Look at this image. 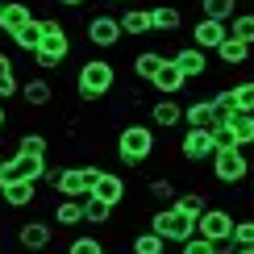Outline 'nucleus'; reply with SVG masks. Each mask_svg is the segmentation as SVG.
<instances>
[{
    "instance_id": "9b49d317",
    "label": "nucleus",
    "mask_w": 254,
    "mask_h": 254,
    "mask_svg": "<svg viewBox=\"0 0 254 254\" xmlns=\"http://www.w3.org/2000/svg\"><path fill=\"white\" fill-rule=\"evenodd\" d=\"M17 242H21L25 254H46L55 246V229H50L46 221H25V225L17 229Z\"/></svg>"
},
{
    "instance_id": "b1692460",
    "label": "nucleus",
    "mask_w": 254,
    "mask_h": 254,
    "mask_svg": "<svg viewBox=\"0 0 254 254\" xmlns=\"http://www.w3.org/2000/svg\"><path fill=\"white\" fill-rule=\"evenodd\" d=\"M154 29L158 34H175L179 25H184V8H171V4H154Z\"/></svg>"
},
{
    "instance_id": "8fccbe9b",
    "label": "nucleus",
    "mask_w": 254,
    "mask_h": 254,
    "mask_svg": "<svg viewBox=\"0 0 254 254\" xmlns=\"http://www.w3.org/2000/svg\"><path fill=\"white\" fill-rule=\"evenodd\" d=\"M0 8H4V0H0Z\"/></svg>"
},
{
    "instance_id": "a18cd8bd",
    "label": "nucleus",
    "mask_w": 254,
    "mask_h": 254,
    "mask_svg": "<svg viewBox=\"0 0 254 254\" xmlns=\"http://www.w3.org/2000/svg\"><path fill=\"white\" fill-rule=\"evenodd\" d=\"M109 4H129V0H109Z\"/></svg>"
},
{
    "instance_id": "6e6552de",
    "label": "nucleus",
    "mask_w": 254,
    "mask_h": 254,
    "mask_svg": "<svg viewBox=\"0 0 254 254\" xmlns=\"http://www.w3.org/2000/svg\"><path fill=\"white\" fill-rule=\"evenodd\" d=\"M46 175V154H25V150H17L13 158H8L4 163V171H0V184H4V179H38Z\"/></svg>"
},
{
    "instance_id": "cd10ccee",
    "label": "nucleus",
    "mask_w": 254,
    "mask_h": 254,
    "mask_svg": "<svg viewBox=\"0 0 254 254\" xmlns=\"http://www.w3.org/2000/svg\"><path fill=\"white\" fill-rule=\"evenodd\" d=\"M229 125H234L238 142H242V146L250 150V146H254V113H250V109H238L234 117H229Z\"/></svg>"
},
{
    "instance_id": "37998d69",
    "label": "nucleus",
    "mask_w": 254,
    "mask_h": 254,
    "mask_svg": "<svg viewBox=\"0 0 254 254\" xmlns=\"http://www.w3.org/2000/svg\"><path fill=\"white\" fill-rule=\"evenodd\" d=\"M4 121H8V117H4V104H0V133H4Z\"/></svg>"
},
{
    "instance_id": "7ed1b4c3",
    "label": "nucleus",
    "mask_w": 254,
    "mask_h": 254,
    "mask_svg": "<svg viewBox=\"0 0 254 254\" xmlns=\"http://www.w3.org/2000/svg\"><path fill=\"white\" fill-rule=\"evenodd\" d=\"M150 229L163 234L167 242H179V246H184L188 238H196V217H188L179 204H163V208L150 213Z\"/></svg>"
},
{
    "instance_id": "f257e3e1",
    "label": "nucleus",
    "mask_w": 254,
    "mask_h": 254,
    "mask_svg": "<svg viewBox=\"0 0 254 254\" xmlns=\"http://www.w3.org/2000/svg\"><path fill=\"white\" fill-rule=\"evenodd\" d=\"M113 88H117V67H113L109 59H88V63H79V71H75V92H79V100L96 104V100L109 96Z\"/></svg>"
},
{
    "instance_id": "c03bdc74",
    "label": "nucleus",
    "mask_w": 254,
    "mask_h": 254,
    "mask_svg": "<svg viewBox=\"0 0 254 254\" xmlns=\"http://www.w3.org/2000/svg\"><path fill=\"white\" fill-rule=\"evenodd\" d=\"M234 254H254V246H238V250H234Z\"/></svg>"
},
{
    "instance_id": "a211bd4d",
    "label": "nucleus",
    "mask_w": 254,
    "mask_h": 254,
    "mask_svg": "<svg viewBox=\"0 0 254 254\" xmlns=\"http://www.w3.org/2000/svg\"><path fill=\"white\" fill-rule=\"evenodd\" d=\"M184 125H192V129H213L217 125V109H213V96H200L184 109Z\"/></svg>"
},
{
    "instance_id": "09e8293b",
    "label": "nucleus",
    "mask_w": 254,
    "mask_h": 254,
    "mask_svg": "<svg viewBox=\"0 0 254 254\" xmlns=\"http://www.w3.org/2000/svg\"><path fill=\"white\" fill-rule=\"evenodd\" d=\"M196 4H204V0H196Z\"/></svg>"
},
{
    "instance_id": "ea45409f",
    "label": "nucleus",
    "mask_w": 254,
    "mask_h": 254,
    "mask_svg": "<svg viewBox=\"0 0 254 254\" xmlns=\"http://www.w3.org/2000/svg\"><path fill=\"white\" fill-rule=\"evenodd\" d=\"M234 242L238 246H254V221H238L234 225Z\"/></svg>"
},
{
    "instance_id": "58836bf2",
    "label": "nucleus",
    "mask_w": 254,
    "mask_h": 254,
    "mask_svg": "<svg viewBox=\"0 0 254 254\" xmlns=\"http://www.w3.org/2000/svg\"><path fill=\"white\" fill-rule=\"evenodd\" d=\"M17 150H25V154H46V137H42V133H25Z\"/></svg>"
},
{
    "instance_id": "7c9ffc66",
    "label": "nucleus",
    "mask_w": 254,
    "mask_h": 254,
    "mask_svg": "<svg viewBox=\"0 0 254 254\" xmlns=\"http://www.w3.org/2000/svg\"><path fill=\"white\" fill-rule=\"evenodd\" d=\"M83 221H88V225H109V221H113V204L88 196V200H83Z\"/></svg>"
},
{
    "instance_id": "aec40b11",
    "label": "nucleus",
    "mask_w": 254,
    "mask_h": 254,
    "mask_svg": "<svg viewBox=\"0 0 254 254\" xmlns=\"http://www.w3.org/2000/svg\"><path fill=\"white\" fill-rule=\"evenodd\" d=\"M29 17H34V13H29V4H25V0H8V4L0 8V34H8V38H13V34H17L21 25H25Z\"/></svg>"
},
{
    "instance_id": "4468645a",
    "label": "nucleus",
    "mask_w": 254,
    "mask_h": 254,
    "mask_svg": "<svg viewBox=\"0 0 254 254\" xmlns=\"http://www.w3.org/2000/svg\"><path fill=\"white\" fill-rule=\"evenodd\" d=\"M150 88L158 92V96H179V92H184V88H188V75H184V71H179V67H175V63H171V59H167V63H163V67H158V75L150 79Z\"/></svg>"
},
{
    "instance_id": "5701e85b",
    "label": "nucleus",
    "mask_w": 254,
    "mask_h": 254,
    "mask_svg": "<svg viewBox=\"0 0 254 254\" xmlns=\"http://www.w3.org/2000/svg\"><path fill=\"white\" fill-rule=\"evenodd\" d=\"M21 96H25V104H29V109H46V104L55 100V88L46 83V75H38V79L21 83Z\"/></svg>"
},
{
    "instance_id": "423d86ee",
    "label": "nucleus",
    "mask_w": 254,
    "mask_h": 254,
    "mask_svg": "<svg viewBox=\"0 0 254 254\" xmlns=\"http://www.w3.org/2000/svg\"><path fill=\"white\" fill-rule=\"evenodd\" d=\"M250 171H254V167H250L246 146H229V150H217L213 154V175H217V184H225V188L242 184Z\"/></svg>"
},
{
    "instance_id": "dca6fc26",
    "label": "nucleus",
    "mask_w": 254,
    "mask_h": 254,
    "mask_svg": "<svg viewBox=\"0 0 254 254\" xmlns=\"http://www.w3.org/2000/svg\"><path fill=\"white\" fill-rule=\"evenodd\" d=\"M125 192H129V188H125V175H113V171H100L96 188H92V196L104 200V204H113V208L125 200Z\"/></svg>"
},
{
    "instance_id": "bb28decb",
    "label": "nucleus",
    "mask_w": 254,
    "mask_h": 254,
    "mask_svg": "<svg viewBox=\"0 0 254 254\" xmlns=\"http://www.w3.org/2000/svg\"><path fill=\"white\" fill-rule=\"evenodd\" d=\"M129 250H133V254H167V238L154 234V229H146V234H137V238L129 242Z\"/></svg>"
},
{
    "instance_id": "49530a36",
    "label": "nucleus",
    "mask_w": 254,
    "mask_h": 254,
    "mask_svg": "<svg viewBox=\"0 0 254 254\" xmlns=\"http://www.w3.org/2000/svg\"><path fill=\"white\" fill-rule=\"evenodd\" d=\"M4 163H8V158H4V154H0V171H4Z\"/></svg>"
},
{
    "instance_id": "f8f14e48",
    "label": "nucleus",
    "mask_w": 254,
    "mask_h": 254,
    "mask_svg": "<svg viewBox=\"0 0 254 254\" xmlns=\"http://www.w3.org/2000/svg\"><path fill=\"white\" fill-rule=\"evenodd\" d=\"M0 200H4V208H29L38 200V184L34 179H4V184H0Z\"/></svg>"
},
{
    "instance_id": "20e7f679",
    "label": "nucleus",
    "mask_w": 254,
    "mask_h": 254,
    "mask_svg": "<svg viewBox=\"0 0 254 254\" xmlns=\"http://www.w3.org/2000/svg\"><path fill=\"white\" fill-rule=\"evenodd\" d=\"M46 25V38H42V46L34 50V67L46 75V71H55L63 59H67V50H71V42H67V29H63V21H55V17H46L42 21Z\"/></svg>"
},
{
    "instance_id": "6ab92c4d",
    "label": "nucleus",
    "mask_w": 254,
    "mask_h": 254,
    "mask_svg": "<svg viewBox=\"0 0 254 254\" xmlns=\"http://www.w3.org/2000/svg\"><path fill=\"white\" fill-rule=\"evenodd\" d=\"M250 55H254V46H250V42H242V38H234V34L217 46V59L225 63V67H242V63H250Z\"/></svg>"
},
{
    "instance_id": "9d476101",
    "label": "nucleus",
    "mask_w": 254,
    "mask_h": 254,
    "mask_svg": "<svg viewBox=\"0 0 254 254\" xmlns=\"http://www.w3.org/2000/svg\"><path fill=\"white\" fill-rule=\"evenodd\" d=\"M179 154H184L188 163H204V158H213V154H217L213 129H192V125H188L184 137H179Z\"/></svg>"
},
{
    "instance_id": "ddd939ff",
    "label": "nucleus",
    "mask_w": 254,
    "mask_h": 254,
    "mask_svg": "<svg viewBox=\"0 0 254 254\" xmlns=\"http://www.w3.org/2000/svg\"><path fill=\"white\" fill-rule=\"evenodd\" d=\"M225 38H229V25H225V21H217V17H200L196 25H192V42H196L200 50H217Z\"/></svg>"
},
{
    "instance_id": "f3484780",
    "label": "nucleus",
    "mask_w": 254,
    "mask_h": 254,
    "mask_svg": "<svg viewBox=\"0 0 254 254\" xmlns=\"http://www.w3.org/2000/svg\"><path fill=\"white\" fill-rule=\"evenodd\" d=\"M150 121H154V129H175V125L184 121L179 100H175V96H158V100L150 104Z\"/></svg>"
},
{
    "instance_id": "de8ad7c7",
    "label": "nucleus",
    "mask_w": 254,
    "mask_h": 254,
    "mask_svg": "<svg viewBox=\"0 0 254 254\" xmlns=\"http://www.w3.org/2000/svg\"><path fill=\"white\" fill-rule=\"evenodd\" d=\"M250 184H254V171H250ZM250 200H254V192H250Z\"/></svg>"
},
{
    "instance_id": "39448f33",
    "label": "nucleus",
    "mask_w": 254,
    "mask_h": 254,
    "mask_svg": "<svg viewBox=\"0 0 254 254\" xmlns=\"http://www.w3.org/2000/svg\"><path fill=\"white\" fill-rule=\"evenodd\" d=\"M96 179H100V167H96V163H75V167H63V171H59L55 188H59V196L88 200L92 188H96Z\"/></svg>"
},
{
    "instance_id": "2eb2a0df",
    "label": "nucleus",
    "mask_w": 254,
    "mask_h": 254,
    "mask_svg": "<svg viewBox=\"0 0 254 254\" xmlns=\"http://www.w3.org/2000/svg\"><path fill=\"white\" fill-rule=\"evenodd\" d=\"M171 63H175L179 71H184L188 79H196V75H204V71H208V50H200L196 42H192V46L175 50V55H171Z\"/></svg>"
},
{
    "instance_id": "4be33fe9",
    "label": "nucleus",
    "mask_w": 254,
    "mask_h": 254,
    "mask_svg": "<svg viewBox=\"0 0 254 254\" xmlns=\"http://www.w3.org/2000/svg\"><path fill=\"white\" fill-rule=\"evenodd\" d=\"M42 38H46V25H42L38 17H29L25 25H21L17 34H13V42H17V50H25V55H34V50L42 46Z\"/></svg>"
},
{
    "instance_id": "72a5a7b5",
    "label": "nucleus",
    "mask_w": 254,
    "mask_h": 254,
    "mask_svg": "<svg viewBox=\"0 0 254 254\" xmlns=\"http://www.w3.org/2000/svg\"><path fill=\"white\" fill-rule=\"evenodd\" d=\"M175 204L184 208L188 217H196V221H200V213L208 208V200H204V192H184V196H175Z\"/></svg>"
},
{
    "instance_id": "0eeeda50",
    "label": "nucleus",
    "mask_w": 254,
    "mask_h": 254,
    "mask_svg": "<svg viewBox=\"0 0 254 254\" xmlns=\"http://www.w3.org/2000/svg\"><path fill=\"white\" fill-rule=\"evenodd\" d=\"M234 213L229 208H217V204H208L204 213H200V221H196V234L200 238H208V242H225V238H234Z\"/></svg>"
},
{
    "instance_id": "412c9836",
    "label": "nucleus",
    "mask_w": 254,
    "mask_h": 254,
    "mask_svg": "<svg viewBox=\"0 0 254 254\" xmlns=\"http://www.w3.org/2000/svg\"><path fill=\"white\" fill-rule=\"evenodd\" d=\"M121 29H125V38L150 34V29H154V13H150V8H125V13H121Z\"/></svg>"
},
{
    "instance_id": "f03ea898",
    "label": "nucleus",
    "mask_w": 254,
    "mask_h": 254,
    "mask_svg": "<svg viewBox=\"0 0 254 254\" xmlns=\"http://www.w3.org/2000/svg\"><path fill=\"white\" fill-rule=\"evenodd\" d=\"M158 150V137L150 125H125V129L117 133V158L121 167H142L146 158H154Z\"/></svg>"
},
{
    "instance_id": "f704fd0d",
    "label": "nucleus",
    "mask_w": 254,
    "mask_h": 254,
    "mask_svg": "<svg viewBox=\"0 0 254 254\" xmlns=\"http://www.w3.org/2000/svg\"><path fill=\"white\" fill-rule=\"evenodd\" d=\"M213 146H217V150H229V146H242V142H238V133H234V125H229V121H217V125H213Z\"/></svg>"
},
{
    "instance_id": "c85d7f7f",
    "label": "nucleus",
    "mask_w": 254,
    "mask_h": 254,
    "mask_svg": "<svg viewBox=\"0 0 254 254\" xmlns=\"http://www.w3.org/2000/svg\"><path fill=\"white\" fill-rule=\"evenodd\" d=\"M213 109H217V121H229V117L242 109V104H238V92H234V88H217V92H213Z\"/></svg>"
},
{
    "instance_id": "393cba45",
    "label": "nucleus",
    "mask_w": 254,
    "mask_h": 254,
    "mask_svg": "<svg viewBox=\"0 0 254 254\" xmlns=\"http://www.w3.org/2000/svg\"><path fill=\"white\" fill-rule=\"evenodd\" d=\"M163 63H167V59L158 55V50H142V55H133V75L150 83V79L158 75V67H163Z\"/></svg>"
},
{
    "instance_id": "c756f323",
    "label": "nucleus",
    "mask_w": 254,
    "mask_h": 254,
    "mask_svg": "<svg viewBox=\"0 0 254 254\" xmlns=\"http://www.w3.org/2000/svg\"><path fill=\"white\" fill-rule=\"evenodd\" d=\"M21 92V83H17V71H13V59L0 50V100H8V96H17Z\"/></svg>"
},
{
    "instance_id": "a19ab883",
    "label": "nucleus",
    "mask_w": 254,
    "mask_h": 254,
    "mask_svg": "<svg viewBox=\"0 0 254 254\" xmlns=\"http://www.w3.org/2000/svg\"><path fill=\"white\" fill-rule=\"evenodd\" d=\"M238 104H242V109H250L254 113V79H246V83H238Z\"/></svg>"
},
{
    "instance_id": "4c0bfd02",
    "label": "nucleus",
    "mask_w": 254,
    "mask_h": 254,
    "mask_svg": "<svg viewBox=\"0 0 254 254\" xmlns=\"http://www.w3.org/2000/svg\"><path fill=\"white\" fill-rule=\"evenodd\" d=\"M179 254H217V242H208V238H188L184 246H179Z\"/></svg>"
},
{
    "instance_id": "79ce46f5",
    "label": "nucleus",
    "mask_w": 254,
    "mask_h": 254,
    "mask_svg": "<svg viewBox=\"0 0 254 254\" xmlns=\"http://www.w3.org/2000/svg\"><path fill=\"white\" fill-rule=\"evenodd\" d=\"M59 4H63V8H83L88 0H59Z\"/></svg>"
},
{
    "instance_id": "a878e982",
    "label": "nucleus",
    "mask_w": 254,
    "mask_h": 254,
    "mask_svg": "<svg viewBox=\"0 0 254 254\" xmlns=\"http://www.w3.org/2000/svg\"><path fill=\"white\" fill-rule=\"evenodd\" d=\"M79 221H83V200H71V196H63V204L55 208V225L71 229V225H79Z\"/></svg>"
},
{
    "instance_id": "473e14b6",
    "label": "nucleus",
    "mask_w": 254,
    "mask_h": 254,
    "mask_svg": "<svg viewBox=\"0 0 254 254\" xmlns=\"http://www.w3.org/2000/svg\"><path fill=\"white\" fill-rule=\"evenodd\" d=\"M146 192H150V196L158 200V204H175V184H171V179H167V175H154Z\"/></svg>"
},
{
    "instance_id": "1a4fd4ad",
    "label": "nucleus",
    "mask_w": 254,
    "mask_h": 254,
    "mask_svg": "<svg viewBox=\"0 0 254 254\" xmlns=\"http://www.w3.org/2000/svg\"><path fill=\"white\" fill-rule=\"evenodd\" d=\"M121 38H125V29H121V17H113V13H100V17H92V21H88V42H92L96 50H113Z\"/></svg>"
},
{
    "instance_id": "e433bc0d",
    "label": "nucleus",
    "mask_w": 254,
    "mask_h": 254,
    "mask_svg": "<svg viewBox=\"0 0 254 254\" xmlns=\"http://www.w3.org/2000/svg\"><path fill=\"white\" fill-rule=\"evenodd\" d=\"M67 254H109L100 246V238H75V242H67Z\"/></svg>"
},
{
    "instance_id": "2f4dec72",
    "label": "nucleus",
    "mask_w": 254,
    "mask_h": 254,
    "mask_svg": "<svg viewBox=\"0 0 254 254\" xmlns=\"http://www.w3.org/2000/svg\"><path fill=\"white\" fill-rule=\"evenodd\" d=\"M229 34L254 46V13H234V17H229Z\"/></svg>"
},
{
    "instance_id": "c9c22d12",
    "label": "nucleus",
    "mask_w": 254,
    "mask_h": 254,
    "mask_svg": "<svg viewBox=\"0 0 254 254\" xmlns=\"http://www.w3.org/2000/svg\"><path fill=\"white\" fill-rule=\"evenodd\" d=\"M204 17H217V21H229L234 17V8H238V0H204Z\"/></svg>"
}]
</instances>
